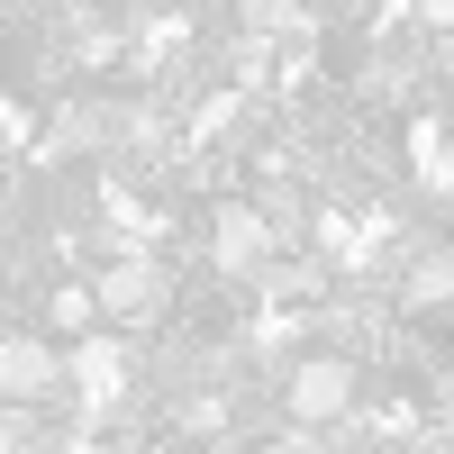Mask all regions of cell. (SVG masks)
I'll list each match as a JSON object with an SVG mask.
<instances>
[{
	"label": "cell",
	"mask_w": 454,
	"mask_h": 454,
	"mask_svg": "<svg viewBox=\"0 0 454 454\" xmlns=\"http://www.w3.org/2000/svg\"><path fill=\"white\" fill-rule=\"evenodd\" d=\"M91 291H100V318L119 336H164L182 309V282H173V254H128V263H91Z\"/></svg>",
	"instance_id": "obj_1"
},
{
	"label": "cell",
	"mask_w": 454,
	"mask_h": 454,
	"mask_svg": "<svg viewBox=\"0 0 454 454\" xmlns=\"http://www.w3.org/2000/svg\"><path fill=\"white\" fill-rule=\"evenodd\" d=\"M372 382H364V364L355 355H327V346H309L291 372H282V427H346L355 419V400H364Z\"/></svg>",
	"instance_id": "obj_2"
},
{
	"label": "cell",
	"mask_w": 454,
	"mask_h": 454,
	"mask_svg": "<svg viewBox=\"0 0 454 454\" xmlns=\"http://www.w3.org/2000/svg\"><path fill=\"white\" fill-rule=\"evenodd\" d=\"M64 382H73V355L46 346V327L10 318V336H0V391H10V409H55Z\"/></svg>",
	"instance_id": "obj_3"
},
{
	"label": "cell",
	"mask_w": 454,
	"mask_h": 454,
	"mask_svg": "<svg viewBox=\"0 0 454 454\" xmlns=\"http://www.w3.org/2000/svg\"><path fill=\"white\" fill-rule=\"evenodd\" d=\"M391 309L409 318V327H427V318H454V237H436V246H419L391 273Z\"/></svg>",
	"instance_id": "obj_4"
},
{
	"label": "cell",
	"mask_w": 454,
	"mask_h": 454,
	"mask_svg": "<svg viewBox=\"0 0 454 454\" xmlns=\"http://www.w3.org/2000/svg\"><path fill=\"white\" fill-rule=\"evenodd\" d=\"M27 309H36V327H46V336H73V346L109 327V318H100V291H91V273H55L46 291L27 300Z\"/></svg>",
	"instance_id": "obj_5"
}]
</instances>
